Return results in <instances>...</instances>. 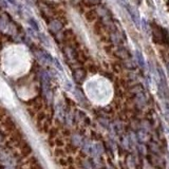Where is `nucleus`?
<instances>
[{"label": "nucleus", "mask_w": 169, "mask_h": 169, "mask_svg": "<svg viewBox=\"0 0 169 169\" xmlns=\"http://www.w3.org/2000/svg\"><path fill=\"white\" fill-rule=\"evenodd\" d=\"M128 11H129V13H130V16H131V18H132V20L134 21V23L139 26H140V16H139V14H137V12H135L134 10H133L132 8H130V7H128Z\"/></svg>", "instance_id": "obj_1"}, {"label": "nucleus", "mask_w": 169, "mask_h": 169, "mask_svg": "<svg viewBox=\"0 0 169 169\" xmlns=\"http://www.w3.org/2000/svg\"><path fill=\"white\" fill-rule=\"evenodd\" d=\"M137 59H139V63H140V66L141 67H145V61H144V58H143V55L141 54V53H137Z\"/></svg>", "instance_id": "obj_2"}]
</instances>
